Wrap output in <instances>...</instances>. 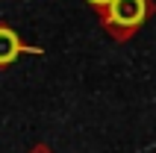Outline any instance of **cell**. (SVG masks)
Here are the masks:
<instances>
[{"label":"cell","mask_w":156,"mask_h":153,"mask_svg":"<svg viewBox=\"0 0 156 153\" xmlns=\"http://www.w3.org/2000/svg\"><path fill=\"white\" fill-rule=\"evenodd\" d=\"M144 15H147V0H112L109 3V21L124 30L139 27Z\"/></svg>","instance_id":"6da1fadb"},{"label":"cell","mask_w":156,"mask_h":153,"mask_svg":"<svg viewBox=\"0 0 156 153\" xmlns=\"http://www.w3.org/2000/svg\"><path fill=\"white\" fill-rule=\"evenodd\" d=\"M18 53H21L18 35L12 33V30H6V27H0V65H9Z\"/></svg>","instance_id":"7a4b0ae2"},{"label":"cell","mask_w":156,"mask_h":153,"mask_svg":"<svg viewBox=\"0 0 156 153\" xmlns=\"http://www.w3.org/2000/svg\"><path fill=\"white\" fill-rule=\"evenodd\" d=\"M91 3H97V6H109L112 0H91Z\"/></svg>","instance_id":"3957f363"}]
</instances>
